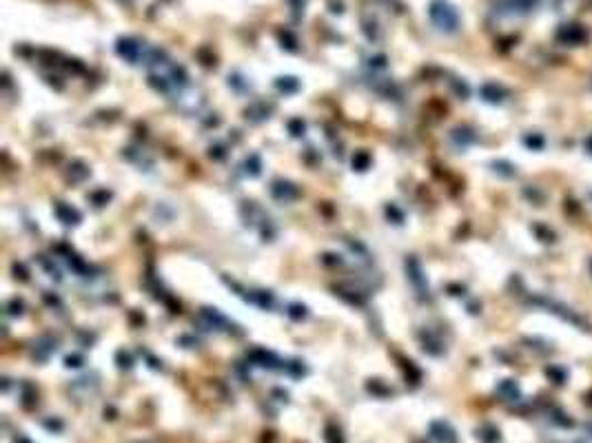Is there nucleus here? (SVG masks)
<instances>
[{
	"instance_id": "f257e3e1",
	"label": "nucleus",
	"mask_w": 592,
	"mask_h": 443,
	"mask_svg": "<svg viewBox=\"0 0 592 443\" xmlns=\"http://www.w3.org/2000/svg\"><path fill=\"white\" fill-rule=\"evenodd\" d=\"M428 16H431V22L439 31H444V33L459 31V25H461L459 11H457L455 4H450L448 0H433L431 9H428Z\"/></svg>"
},
{
	"instance_id": "f03ea898",
	"label": "nucleus",
	"mask_w": 592,
	"mask_h": 443,
	"mask_svg": "<svg viewBox=\"0 0 592 443\" xmlns=\"http://www.w3.org/2000/svg\"><path fill=\"white\" fill-rule=\"evenodd\" d=\"M116 51L120 58H125L127 63H131V64H138L140 60L147 63V56H149V51H145V47L138 40H133V38H120L116 45Z\"/></svg>"
},
{
	"instance_id": "7ed1b4c3",
	"label": "nucleus",
	"mask_w": 592,
	"mask_h": 443,
	"mask_svg": "<svg viewBox=\"0 0 592 443\" xmlns=\"http://www.w3.org/2000/svg\"><path fill=\"white\" fill-rule=\"evenodd\" d=\"M539 4V0H501L499 13L504 16H526Z\"/></svg>"
},
{
	"instance_id": "20e7f679",
	"label": "nucleus",
	"mask_w": 592,
	"mask_h": 443,
	"mask_svg": "<svg viewBox=\"0 0 592 443\" xmlns=\"http://www.w3.org/2000/svg\"><path fill=\"white\" fill-rule=\"evenodd\" d=\"M271 195H273L278 202H293L295 197L299 195V190L295 184L291 182H284V180H278V182H273V187H271Z\"/></svg>"
},
{
	"instance_id": "39448f33",
	"label": "nucleus",
	"mask_w": 592,
	"mask_h": 443,
	"mask_svg": "<svg viewBox=\"0 0 592 443\" xmlns=\"http://www.w3.org/2000/svg\"><path fill=\"white\" fill-rule=\"evenodd\" d=\"M431 437L437 443H457V435L446 421H435L431 426Z\"/></svg>"
},
{
	"instance_id": "423d86ee",
	"label": "nucleus",
	"mask_w": 592,
	"mask_h": 443,
	"mask_svg": "<svg viewBox=\"0 0 592 443\" xmlns=\"http://www.w3.org/2000/svg\"><path fill=\"white\" fill-rule=\"evenodd\" d=\"M406 270H408V275H410V282L417 286L419 290L426 288V279H424V275H422V266H419V261L415 259V257L406 259Z\"/></svg>"
},
{
	"instance_id": "0eeeda50",
	"label": "nucleus",
	"mask_w": 592,
	"mask_h": 443,
	"mask_svg": "<svg viewBox=\"0 0 592 443\" xmlns=\"http://www.w3.org/2000/svg\"><path fill=\"white\" fill-rule=\"evenodd\" d=\"M54 211H56V215H58V220L63 222V224H67V226H69V224H78L80 222V213L75 211V208H71L69 204L58 202Z\"/></svg>"
},
{
	"instance_id": "6e6552de",
	"label": "nucleus",
	"mask_w": 592,
	"mask_h": 443,
	"mask_svg": "<svg viewBox=\"0 0 592 443\" xmlns=\"http://www.w3.org/2000/svg\"><path fill=\"white\" fill-rule=\"evenodd\" d=\"M202 319H207L209 326L213 328H220V330H228V321L220 315L218 311H211V308H204L202 311Z\"/></svg>"
},
{
	"instance_id": "1a4fd4ad",
	"label": "nucleus",
	"mask_w": 592,
	"mask_h": 443,
	"mask_svg": "<svg viewBox=\"0 0 592 443\" xmlns=\"http://www.w3.org/2000/svg\"><path fill=\"white\" fill-rule=\"evenodd\" d=\"M251 359L255 361L257 366H264V368H275V364H278L275 355H271V352H266V350H255V352H251Z\"/></svg>"
},
{
	"instance_id": "9d476101",
	"label": "nucleus",
	"mask_w": 592,
	"mask_h": 443,
	"mask_svg": "<svg viewBox=\"0 0 592 443\" xmlns=\"http://www.w3.org/2000/svg\"><path fill=\"white\" fill-rule=\"evenodd\" d=\"M275 84H278V89L284 93H293V91H297V87H299V82L295 78H278Z\"/></svg>"
},
{
	"instance_id": "9b49d317",
	"label": "nucleus",
	"mask_w": 592,
	"mask_h": 443,
	"mask_svg": "<svg viewBox=\"0 0 592 443\" xmlns=\"http://www.w3.org/2000/svg\"><path fill=\"white\" fill-rule=\"evenodd\" d=\"M481 95H484L486 100H490V102H499V100H504L501 95H504V91L501 89H497L495 84H486L484 89H481Z\"/></svg>"
},
{
	"instance_id": "f8f14e48",
	"label": "nucleus",
	"mask_w": 592,
	"mask_h": 443,
	"mask_svg": "<svg viewBox=\"0 0 592 443\" xmlns=\"http://www.w3.org/2000/svg\"><path fill=\"white\" fill-rule=\"evenodd\" d=\"M499 392H501V394H506V397L510 399V401L519 397V390H517V385H515L513 381H504V383L499 385Z\"/></svg>"
},
{
	"instance_id": "ddd939ff",
	"label": "nucleus",
	"mask_w": 592,
	"mask_h": 443,
	"mask_svg": "<svg viewBox=\"0 0 592 443\" xmlns=\"http://www.w3.org/2000/svg\"><path fill=\"white\" fill-rule=\"evenodd\" d=\"M244 166H246V173H251V175H260L262 164H260V158H257V155H251V158L244 162Z\"/></svg>"
},
{
	"instance_id": "4468645a",
	"label": "nucleus",
	"mask_w": 592,
	"mask_h": 443,
	"mask_svg": "<svg viewBox=\"0 0 592 443\" xmlns=\"http://www.w3.org/2000/svg\"><path fill=\"white\" fill-rule=\"evenodd\" d=\"M369 160H370L369 153H364V151H362V153H357L355 158H353V166H355L357 171H364L366 166H369Z\"/></svg>"
},
{
	"instance_id": "2eb2a0df",
	"label": "nucleus",
	"mask_w": 592,
	"mask_h": 443,
	"mask_svg": "<svg viewBox=\"0 0 592 443\" xmlns=\"http://www.w3.org/2000/svg\"><path fill=\"white\" fill-rule=\"evenodd\" d=\"M326 441H328V443H344L342 432L337 430L335 426H328V428H326Z\"/></svg>"
},
{
	"instance_id": "dca6fc26",
	"label": "nucleus",
	"mask_w": 592,
	"mask_h": 443,
	"mask_svg": "<svg viewBox=\"0 0 592 443\" xmlns=\"http://www.w3.org/2000/svg\"><path fill=\"white\" fill-rule=\"evenodd\" d=\"M65 364H67V368H78V366H82V357L80 355H69L65 359Z\"/></svg>"
},
{
	"instance_id": "f3484780",
	"label": "nucleus",
	"mask_w": 592,
	"mask_h": 443,
	"mask_svg": "<svg viewBox=\"0 0 592 443\" xmlns=\"http://www.w3.org/2000/svg\"><path fill=\"white\" fill-rule=\"evenodd\" d=\"M369 64L373 66V69H384L386 66V56H375V58L369 60Z\"/></svg>"
},
{
	"instance_id": "a211bd4d",
	"label": "nucleus",
	"mask_w": 592,
	"mask_h": 443,
	"mask_svg": "<svg viewBox=\"0 0 592 443\" xmlns=\"http://www.w3.org/2000/svg\"><path fill=\"white\" fill-rule=\"evenodd\" d=\"M289 127H291V131H293V135H302L304 133V122L302 120H293Z\"/></svg>"
},
{
	"instance_id": "6ab92c4d",
	"label": "nucleus",
	"mask_w": 592,
	"mask_h": 443,
	"mask_svg": "<svg viewBox=\"0 0 592 443\" xmlns=\"http://www.w3.org/2000/svg\"><path fill=\"white\" fill-rule=\"evenodd\" d=\"M118 359L122 361V364H120L122 368H131V357H129V355H125V352H118Z\"/></svg>"
},
{
	"instance_id": "aec40b11",
	"label": "nucleus",
	"mask_w": 592,
	"mask_h": 443,
	"mask_svg": "<svg viewBox=\"0 0 592 443\" xmlns=\"http://www.w3.org/2000/svg\"><path fill=\"white\" fill-rule=\"evenodd\" d=\"M331 4H333V9H331L333 13H342V2H340V0H337V2H335V0H331Z\"/></svg>"
},
{
	"instance_id": "412c9836",
	"label": "nucleus",
	"mask_w": 592,
	"mask_h": 443,
	"mask_svg": "<svg viewBox=\"0 0 592 443\" xmlns=\"http://www.w3.org/2000/svg\"><path fill=\"white\" fill-rule=\"evenodd\" d=\"M18 443H29V441H27V439H18Z\"/></svg>"
},
{
	"instance_id": "4be33fe9",
	"label": "nucleus",
	"mask_w": 592,
	"mask_h": 443,
	"mask_svg": "<svg viewBox=\"0 0 592 443\" xmlns=\"http://www.w3.org/2000/svg\"><path fill=\"white\" fill-rule=\"evenodd\" d=\"M588 430H592V426H588Z\"/></svg>"
}]
</instances>
